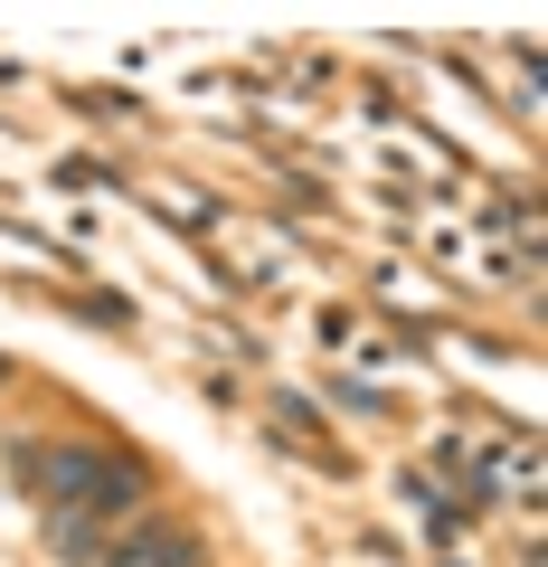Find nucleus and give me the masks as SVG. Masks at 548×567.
Wrapping results in <instances>:
<instances>
[{"mask_svg": "<svg viewBox=\"0 0 548 567\" xmlns=\"http://www.w3.org/2000/svg\"><path fill=\"white\" fill-rule=\"evenodd\" d=\"M104 464H114V454H95V445H66V454H48V492H58L66 511H95Z\"/></svg>", "mask_w": 548, "mask_h": 567, "instance_id": "nucleus-1", "label": "nucleus"}, {"mask_svg": "<svg viewBox=\"0 0 548 567\" xmlns=\"http://www.w3.org/2000/svg\"><path fill=\"white\" fill-rule=\"evenodd\" d=\"M95 567H189V529H143V539L104 548Z\"/></svg>", "mask_w": 548, "mask_h": 567, "instance_id": "nucleus-2", "label": "nucleus"}, {"mask_svg": "<svg viewBox=\"0 0 548 567\" xmlns=\"http://www.w3.org/2000/svg\"><path fill=\"white\" fill-rule=\"evenodd\" d=\"M48 548H58L66 567H95L104 548H95V520H85V511H58V520H48Z\"/></svg>", "mask_w": 548, "mask_h": 567, "instance_id": "nucleus-3", "label": "nucleus"}, {"mask_svg": "<svg viewBox=\"0 0 548 567\" xmlns=\"http://www.w3.org/2000/svg\"><path fill=\"white\" fill-rule=\"evenodd\" d=\"M133 492H143V464H133V454H114V464H104V492H95V511H123Z\"/></svg>", "mask_w": 548, "mask_h": 567, "instance_id": "nucleus-4", "label": "nucleus"}, {"mask_svg": "<svg viewBox=\"0 0 548 567\" xmlns=\"http://www.w3.org/2000/svg\"><path fill=\"white\" fill-rule=\"evenodd\" d=\"M0 369H10V360H0Z\"/></svg>", "mask_w": 548, "mask_h": 567, "instance_id": "nucleus-5", "label": "nucleus"}]
</instances>
